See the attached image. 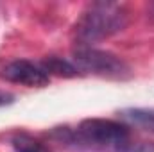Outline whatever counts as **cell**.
I'll return each mask as SVG.
<instances>
[{"mask_svg":"<svg viewBox=\"0 0 154 152\" xmlns=\"http://www.w3.org/2000/svg\"><path fill=\"white\" fill-rule=\"evenodd\" d=\"M127 25V9L116 2L90 4L74 27L77 47H91L97 41L111 38Z\"/></svg>","mask_w":154,"mask_h":152,"instance_id":"6da1fadb","label":"cell"},{"mask_svg":"<svg viewBox=\"0 0 154 152\" xmlns=\"http://www.w3.org/2000/svg\"><path fill=\"white\" fill-rule=\"evenodd\" d=\"M61 140H70L72 143L84 145L95 150H111V152H127L131 149V132L129 127L113 120L104 118H88L84 120L75 132L59 131Z\"/></svg>","mask_w":154,"mask_h":152,"instance_id":"7a4b0ae2","label":"cell"},{"mask_svg":"<svg viewBox=\"0 0 154 152\" xmlns=\"http://www.w3.org/2000/svg\"><path fill=\"white\" fill-rule=\"evenodd\" d=\"M72 63L81 72L95 74L99 77H108V79H127L131 75V70L124 59L118 56L99 50L93 47H77L72 52Z\"/></svg>","mask_w":154,"mask_h":152,"instance_id":"3957f363","label":"cell"},{"mask_svg":"<svg viewBox=\"0 0 154 152\" xmlns=\"http://www.w3.org/2000/svg\"><path fill=\"white\" fill-rule=\"evenodd\" d=\"M2 77L9 82H14V84H23V86H45L48 82V75L45 74V70L34 65L31 61H25V59H18V61H13L9 63L4 70H2Z\"/></svg>","mask_w":154,"mask_h":152,"instance_id":"277c9868","label":"cell"},{"mask_svg":"<svg viewBox=\"0 0 154 152\" xmlns=\"http://www.w3.org/2000/svg\"><path fill=\"white\" fill-rule=\"evenodd\" d=\"M120 114L131 125L154 132V109H124Z\"/></svg>","mask_w":154,"mask_h":152,"instance_id":"5b68a950","label":"cell"},{"mask_svg":"<svg viewBox=\"0 0 154 152\" xmlns=\"http://www.w3.org/2000/svg\"><path fill=\"white\" fill-rule=\"evenodd\" d=\"M41 68L45 70L47 75H57V77H75L79 74L77 66L70 61H65L61 57H48L41 63Z\"/></svg>","mask_w":154,"mask_h":152,"instance_id":"8992f818","label":"cell"},{"mask_svg":"<svg viewBox=\"0 0 154 152\" xmlns=\"http://www.w3.org/2000/svg\"><path fill=\"white\" fill-rule=\"evenodd\" d=\"M13 147L16 152H48L39 141L29 138V136H16L13 140Z\"/></svg>","mask_w":154,"mask_h":152,"instance_id":"52a82bcc","label":"cell"},{"mask_svg":"<svg viewBox=\"0 0 154 152\" xmlns=\"http://www.w3.org/2000/svg\"><path fill=\"white\" fill-rule=\"evenodd\" d=\"M13 95L11 93H5V91H0V106H7V104H11L13 102Z\"/></svg>","mask_w":154,"mask_h":152,"instance_id":"ba28073f","label":"cell"}]
</instances>
